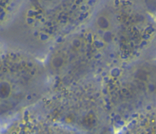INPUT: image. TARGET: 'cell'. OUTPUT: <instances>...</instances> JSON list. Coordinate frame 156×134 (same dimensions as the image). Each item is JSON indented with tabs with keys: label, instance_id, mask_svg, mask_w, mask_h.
<instances>
[{
	"label": "cell",
	"instance_id": "6da1fadb",
	"mask_svg": "<svg viewBox=\"0 0 156 134\" xmlns=\"http://www.w3.org/2000/svg\"><path fill=\"white\" fill-rule=\"evenodd\" d=\"M34 8L42 12H51L60 8L67 0H30Z\"/></svg>",
	"mask_w": 156,
	"mask_h": 134
},
{
	"label": "cell",
	"instance_id": "7a4b0ae2",
	"mask_svg": "<svg viewBox=\"0 0 156 134\" xmlns=\"http://www.w3.org/2000/svg\"><path fill=\"white\" fill-rule=\"evenodd\" d=\"M13 0H0V20L8 13V10L12 5Z\"/></svg>",
	"mask_w": 156,
	"mask_h": 134
}]
</instances>
